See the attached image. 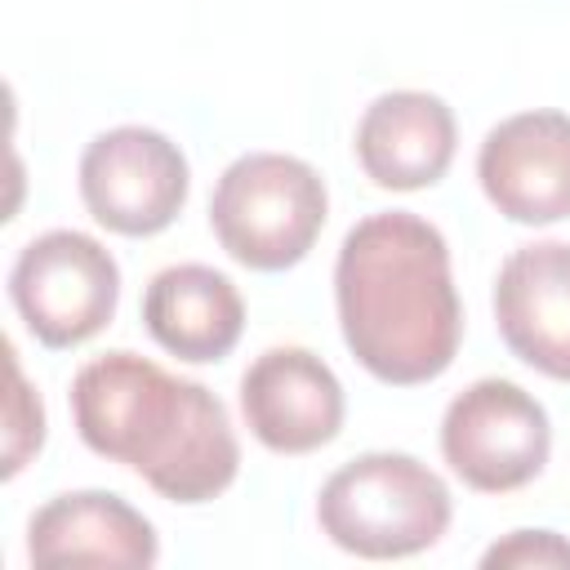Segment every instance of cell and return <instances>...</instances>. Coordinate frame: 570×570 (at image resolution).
I'll use <instances>...</instances> for the list:
<instances>
[{"label":"cell","mask_w":570,"mask_h":570,"mask_svg":"<svg viewBox=\"0 0 570 570\" xmlns=\"http://www.w3.org/2000/svg\"><path fill=\"white\" fill-rule=\"evenodd\" d=\"M142 321L169 356L205 365L236 347L245 330V298L223 272L205 263H178L151 276L142 294Z\"/></svg>","instance_id":"cell-13"},{"label":"cell","mask_w":570,"mask_h":570,"mask_svg":"<svg viewBox=\"0 0 570 570\" xmlns=\"http://www.w3.org/2000/svg\"><path fill=\"white\" fill-rule=\"evenodd\" d=\"M31 566H125L147 570L160 557L151 521L107 490L53 494L27 525Z\"/></svg>","instance_id":"cell-11"},{"label":"cell","mask_w":570,"mask_h":570,"mask_svg":"<svg viewBox=\"0 0 570 570\" xmlns=\"http://www.w3.org/2000/svg\"><path fill=\"white\" fill-rule=\"evenodd\" d=\"M9 298L45 347H76L116 316L120 267L94 236L58 227L22 245Z\"/></svg>","instance_id":"cell-5"},{"label":"cell","mask_w":570,"mask_h":570,"mask_svg":"<svg viewBox=\"0 0 570 570\" xmlns=\"http://www.w3.org/2000/svg\"><path fill=\"white\" fill-rule=\"evenodd\" d=\"M334 303L347 352L392 387L432 383L459 352L463 307L450 245L410 209L370 214L343 236Z\"/></svg>","instance_id":"cell-1"},{"label":"cell","mask_w":570,"mask_h":570,"mask_svg":"<svg viewBox=\"0 0 570 570\" xmlns=\"http://www.w3.org/2000/svg\"><path fill=\"white\" fill-rule=\"evenodd\" d=\"M454 111L423 89L379 94L356 125V160L387 191H419L445 178L454 160Z\"/></svg>","instance_id":"cell-12"},{"label":"cell","mask_w":570,"mask_h":570,"mask_svg":"<svg viewBox=\"0 0 570 570\" xmlns=\"http://www.w3.org/2000/svg\"><path fill=\"white\" fill-rule=\"evenodd\" d=\"M325 209L330 200L321 174L285 151L236 156L209 196V223L218 245L254 272L294 267L316 245Z\"/></svg>","instance_id":"cell-4"},{"label":"cell","mask_w":570,"mask_h":570,"mask_svg":"<svg viewBox=\"0 0 570 570\" xmlns=\"http://www.w3.org/2000/svg\"><path fill=\"white\" fill-rule=\"evenodd\" d=\"M450 485L401 450H370L343 463L316 499V521L334 548L392 561L432 548L450 525Z\"/></svg>","instance_id":"cell-3"},{"label":"cell","mask_w":570,"mask_h":570,"mask_svg":"<svg viewBox=\"0 0 570 570\" xmlns=\"http://www.w3.org/2000/svg\"><path fill=\"white\" fill-rule=\"evenodd\" d=\"M476 178L512 223L543 227L570 218V116L521 111L499 120L476 151Z\"/></svg>","instance_id":"cell-8"},{"label":"cell","mask_w":570,"mask_h":570,"mask_svg":"<svg viewBox=\"0 0 570 570\" xmlns=\"http://www.w3.org/2000/svg\"><path fill=\"white\" fill-rule=\"evenodd\" d=\"M9 383L13 387H9V428H4V476H13L27 463V454H36L45 441V405L22 383L18 361H9Z\"/></svg>","instance_id":"cell-14"},{"label":"cell","mask_w":570,"mask_h":570,"mask_svg":"<svg viewBox=\"0 0 570 570\" xmlns=\"http://www.w3.org/2000/svg\"><path fill=\"white\" fill-rule=\"evenodd\" d=\"M494 321L512 356L570 383V245L534 240L503 258L494 276Z\"/></svg>","instance_id":"cell-10"},{"label":"cell","mask_w":570,"mask_h":570,"mask_svg":"<svg viewBox=\"0 0 570 570\" xmlns=\"http://www.w3.org/2000/svg\"><path fill=\"white\" fill-rule=\"evenodd\" d=\"M485 570H499V566H570V539L552 534V530H512L508 539H499L494 548H485L481 557Z\"/></svg>","instance_id":"cell-15"},{"label":"cell","mask_w":570,"mask_h":570,"mask_svg":"<svg viewBox=\"0 0 570 570\" xmlns=\"http://www.w3.org/2000/svg\"><path fill=\"white\" fill-rule=\"evenodd\" d=\"M80 200L116 236H156L187 200V156L160 129L116 125L80 156Z\"/></svg>","instance_id":"cell-7"},{"label":"cell","mask_w":570,"mask_h":570,"mask_svg":"<svg viewBox=\"0 0 570 570\" xmlns=\"http://www.w3.org/2000/svg\"><path fill=\"white\" fill-rule=\"evenodd\" d=\"M249 432L276 454H312L343 428V383L307 347H267L240 374Z\"/></svg>","instance_id":"cell-9"},{"label":"cell","mask_w":570,"mask_h":570,"mask_svg":"<svg viewBox=\"0 0 570 570\" xmlns=\"http://www.w3.org/2000/svg\"><path fill=\"white\" fill-rule=\"evenodd\" d=\"M71 419L94 454L134 468L174 503H209L236 481L240 441L227 405L205 383L178 379L138 352L80 365Z\"/></svg>","instance_id":"cell-2"},{"label":"cell","mask_w":570,"mask_h":570,"mask_svg":"<svg viewBox=\"0 0 570 570\" xmlns=\"http://www.w3.org/2000/svg\"><path fill=\"white\" fill-rule=\"evenodd\" d=\"M441 454L450 472L481 494L521 490L552 454L548 410L512 379H476L445 405Z\"/></svg>","instance_id":"cell-6"}]
</instances>
